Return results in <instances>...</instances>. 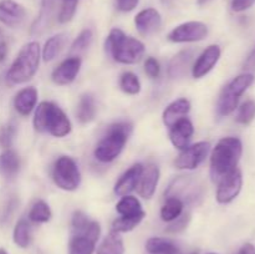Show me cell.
Returning a JSON list of instances; mask_svg holds the SVG:
<instances>
[{"instance_id":"f6af8a7d","label":"cell","mask_w":255,"mask_h":254,"mask_svg":"<svg viewBox=\"0 0 255 254\" xmlns=\"http://www.w3.org/2000/svg\"><path fill=\"white\" fill-rule=\"evenodd\" d=\"M211 0H197V2H198V5H206L207 2H209Z\"/></svg>"},{"instance_id":"9c48e42d","label":"cell","mask_w":255,"mask_h":254,"mask_svg":"<svg viewBox=\"0 0 255 254\" xmlns=\"http://www.w3.org/2000/svg\"><path fill=\"white\" fill-rule=\"evenodd\" d=\"M243 188V173L239 168H236L224 176L218 182L217 201L221 204H228L233 202Z\"/></svg>"},{"instance_id":"d6986e66","label":"cell","mask_w":255,"mask_h":254,"mask_svg":"<svg viewBox=\"0 0 255 254\" xmlns=\"http://www.w3.org/2000/svg\"><path fill=\"white\" fill-rule=\"evenodd\" d=\"M191 111V102L187 99H178L176 101L171 102L168 106L164 109L163 115H162V120H163V124L167 127L171 128L176 122H178L179 120L184 119L187 115Z\"/></svg>"},{"instance_id":"7a4b0ae2","label":"cell","mask_w":255,"mask_h":254,"mask_svg":"<svg viewBox=\"0 0 255 254\" xmlns=\"http://www.w3.org/2000/svg\"><path fill=\"white\" fill-rule=\"evenodd\" d=\"M101 234V227L96 221H90L81 211H76L71 219L70 254H92Z\"/></svg>"},{"instance_id":"9a60e30c","label":"cell","mask_w":255,"mask_h":254,"mask_svg":"<svg viewBox=\"0 0 255 254\" xmlns=\"http://www.w3.org/2000/svg\"><path fill=\"white\" fill-rule=\"evenodd\" d=\"M134 25H136V29L138 30L139 34L148 36V35H152L156 31H158L159 27H161V14L156 9H153V7L142 10L134 17Z\"/></svg>"},{"instance_id":"e575fe53","label":"cell","mask_w":255,"mask_h":254,"mask_svg":"<svg viewBox=\"0 0 255 254\" xmlns=\"http://www.w3.org/2000/svg\"><path fill=\"white\" fill-rule=\"evenodd\" d=\"M92 40H94V32L91 29H84L79 34V36L74 40L71 45V52L72 54H79V52L85 51L89 49L91 45Z\"/></svg>"},{"instance_id":"8992f818","label":"cell","mask_w":255,"mask_h":254,"mask_svg":"<svg viewBox=\"0 0 255 254\" xmlns=\"http://www.w3.org/2000/svg\"><path fill=\"white\" fill-rule=\"evenodd\" d=\"M131 133L132 125L129 122H117L111 125L106 134L97 143L95 148V157L105 163L116 159L124 151Z\"/></svg>"},{"instance_id":"2e32d148","label":"cell","mask_w":255,"mask_h":254,"mask_svg":"<svg viewBox=\"0 0 255 254\" xmlns=\"http://www.w3.org/2000/svg\"><path fill=\"white\" fill-rule=\"evenodd\" d=\"M194 134V126L187 117L179 120L169 129V139L172 144L178 149H184L189 146L192 137Z\"/></svg>"},{"instance_id":"52a82bcc","label":"cell","mask_w":255,"mask_h":254,"mask_svg":"<svg viewBox=\"0 0 255 254\" xmlns=\"http://www.w3.org/2000/svg\"><path fill=\"white\" fill-rule=\"evenodd\" d=\"M254 74L243 72L234 77L221 92L218 102H217V112L221 117L228 116L236 111L239 106L241 97L246 94L247 90L254 84Z\"/></svg>"},{"instance_id":"d4e9b609","label":"cell","mask_w":255,"mask_h":254,"mask_svg":"<svg viewBox=\"0 0 255 254\" xmlns=\"http://www.w3.org/2000/svg\"><path fill=\"white\" fill-rule=\"evenodd\" d=\"M146 251L149 254H179V249L172 241L153 237L146 242Z\"/></svg>"},{"instance_id":"836d02e7","label":"cell","mask_w":255,"mask_h":254,"mask_svg":"<svg viewBox=\"0 0 255 254\" xmlns=\"http://www.w3.org/2000/svg\"><path fill=\"white\" fill-rule=\"evenodd\" d=\"M255 119V101L254 100H247L241 106H238V112H237L236 121L239 125L252 124Z\"/></svg>"},{"instance_id":"4dcf8cb0","label":"cell","mask_w":255,"mask_h":254,"mask_svg":"<svg viewBox=\"0 0 255 254\" xmlns=\"http://www.w3.org/2000/svg\"><path fill=\"white\" fill-rule=\"evenodd\" d=\"M116 211L120 216H136V214L144 212L142 209V204L136 197L133 196H124L121 201L116 204Z\"/></svg>"},{"instance_id":"3957f363","label":"cell","mask_w":255,"mask_h":254,"mask_svg":"<svg viewBox=\"0 0 255 254\" xmlns=\"http://www.w3.org/2000/svg\"><path fill=\"white\" fill-rule=\"evenodd\" d=\"M34 127L36 131L54 137H65L71 132V122L56 104L42 101L37 105L34 114Z\"/></svg>"},{"instance_id":"ffe728a7","label":"cell","mask_w":255,"mask_h":254,"mask_svg":"<svg viewBox=\"0 0 255 254\" xmlns=\"http://www.w3.org/2000/svg\"><path fill=\"white\" fill-rule=\"evenodd\" d=\"M37 90L35 87H25L14 97V107L21 116H29L36 107Z\"/></svg>"},{"instance_id":"cb8c5ba5","label":"cell","mask_w":255,"mask_h":254,"mask_svg":"<svg viewBox=\"0 0 255 254\" xmlns=\"http://www.w3.org/2000/svg\"><path fill=\"white\" fill-rule=\"evenodd\" d=\"M67 42V35L65 32H60V34L54 35L46 40L44 47L41 51V57L45 62H50L52 60L56 59L60 55V52L64 50L65 45Z\"/></svg>"},{"instance_id":"8d00e7d4","label":"cell","mask_w":255,"mask_h":254,"mask_svg":"<svg viewBox=\"0 0 255 254\" xmlns=\"http://www.w3.org/2000/svg\"><path fill=\"white\" fill-rule=\"evenodd\" d=\"M15 133H16V128L14 125L9 124L0 127V147L4 149L10 148L12 141H14Z\"/></svg>"},{"instance_id":"ee69618b","label":"cell","mask_w":255,"mask_h":254,"mask_svg":"<svg viewBox=\"0 0 255 254\" xmlns=\"http://www.w3.org/2000/svg\"><path fill=\"white\" fill-rule=\"evenodd\" d=\"M7 55V44L5 41H0V62L6 59Z\"/></svg>"},{"instance_id":"7402d4cb","label":"cell","mask_w":255,"mask_h":254,"mask_svg":"<svg viewBox=\"0 0 255 254\" xmlns=\"http://www.w3.org/2000/svg\"><path fill=\"white\" fill-rule=\"evenodd\" d=\"M55 12V0H44L42 1L41 10L35 20L34 24L31 25V34L32 35H41L46 31L51 25L52 19H54Z\"/></svg>"},{"instance_id":"bcb514c9","label":"cell","mask_w":255,"mask_h":254,"mask_svg":"<svg viewBox=\"0 0 255 254\" xmlns=\"http://www.w3.org/2000/svg\"><path fill=\"white\" fill-rule=\"evenodd\" d=\"M0 254H7V252H6V251H5V249L0 248Z\"/></svg>"},{"instance_id":"44dd1931","label":"cell","mask_w":255,"mask_h":254,"mask_svg":"<svg viewBox=\"0 0 255 254\" xmlns=\"http://www.w3.org/2000/svg\"><path fill=\"white\" fill-rule=\"evenodd\" d=\"M193 50H182L174 55L168 65V75L172 79H181L186 75L193 59Z\"/></svg>"},{"instance_id":"d6a6232c","label":"cell","mask_w":255,"mask_h":254,"mask_svg":"<svg viewBox=\"0 0 255 254\" xmlns=\"http://www.w3.org/2000/svg\"><path fill=\"white\" fill-rule=\"evenodd\" d=\"M120 87L127 95H137L141 91V82L133 72H124L120 79Z\"/></svg>"},{"instance_id":"30bf717a","label":"cell","mask_w":255,"mask_h":254,"mask_svg":"<svg viewBox=\"0 0 255 254\" xmlns=\"http://www.w3.org/2000/svg\"><path fill=\"white\" fill-rule=\"evenodd\" d=\"M208 35V26L202 21H187L174 27L168 34L172 42H196L206 39Z\"/></svg>"},{"instance_id":"ab89813d","label":"cell","mask_w":255,"mask_h":254,"mask_svg":"<svg viewBox=\"0 0 255 254\" xmlns=\"http://www.w3.org/2000/svg\"><path fill=\"white\" fill-rule=\"evenodd\" d=\"M255 4V0H232L231 7L234 12H242L251 9Z\"/></svg>"},{"instance_id":"ba28073f","label":"cell","mask_w":255,"mask_h":254,"mask_svg":"<svg viewBox=\"0 0 255 254\" xmlns=\"http://www.w3.org/2000/svg\"><path fill=\"white\" fill-rule=\"evenodd\" d=\"M52 181L64 191H75L81 183V173L75 159L69 156H61L52 167Z\"/></svg>"},{"instance_id":"4fadbf2b","label":"cell","mask_w":255,"mask_h":254,"mask_svg":"<svg viewBox=\"0 0 255 254\" xmlns=\"http://www.w3.org/2000/svg\"><path fill=\"white\" fill-rule=\"evenodd\" d=\"M222 55V50L218 45H211L207 47L203 52L198 56L192 67V75L194 79H202L213 70L217 62L219 61Z\"/></svg>"},{"instance_id":"74e56055","label":"cell","mask_w":255,"mask_h":254,"mask_svg":"<svg viewBox=\"0 0 255 254\" xmlns=\"http://www.w3.org/2000/svg\"><path fill=\"white\" fill-rule=\"evenodd\" d=\"M189 221H191V213H182L177 219H174L173 223L167 228V232L169 233H179V232L184 231L188 226Z\"/></svg>"},{"instance_id":"d590c367","label":"cell","mask_w":255,"mask_h":254,"mask_svg":"<svg viewBox=\"0 0 255 254\" xmlns=\"http://www.w3.org/2000/svg\"><path fill=\"white\" fill-rule=\"evenodd\" d=\"M61 1L62 4L60 7L59 15H57V20L61 24H66V22L71 21L72 17L75 16L79 0H61Z\"/></svg>"},{"instance_id":"7c38bea8","label":"cell","mask_w":255,"mask_h":254,"mask_svg":"<svg viewBox=\"0 0 255 254\" xmlns=\"http://www.w3.org/2000/svg\"><path fill=\"white\" fill-rule=\"evenodd\" d=\"M81 59L79 56H71L64 60L56 69L52 71L51 80L55 85L59 86H66L72 84L79 75L81 69Z\"/></svg>"},{"instance_id":"60d3db41","label":"cell","mask_w":255,"mask_h":254,"mask_svg":"<svg viewBox=\"0 0 255 254\" xmlns=\"http://www.w3.org/2000/svg\"><path fill=\"white\" fill-rule=\"evenodd\" d=\"M139 0H117V7L120 11L128 12L132 11L138 5Z\"/></svg>"},{"instance_id":"f1b7e54d","label":"cell","mask_w":255,"mask_h":254,"mask_svg":"<svg viewBox=\"0 0 255 254\" xmlns=\"http://www.w3.org/2000/svg\"><path fill=\"white\" fill-rule=\"evenodd\" d=\"M12 239H14V243L20 248H27L31 244L32 232L27 221L20 219L17 222L14 228V233H12Z\"/></svg>"},{"instance_id":"1f68e13d","label":"cell","mask_w":255,"mask_h":254,"mask_svg":"<svg viewBox=\"0 0 255 254\" xmlns=\"http://www.w3.org/2000/svg\"><path fill=\"white\" fill-rule=\"evenodd\" d=\"M52 213L49 204L44 201H37L32 204L31 209L29 212V219L35 223H46L51 219Z\"/></svg>"},{"instance_id":"83f0119b","label":"cell","mask_w":255,"mask_h":254,"mask_svg":"<svg viewBox=\"0 0 255 254\" xmlns=\"http://www.w3.org/2000/svg\"><path fill=\"white\" fill-rule=\"evenodd\" d=\"M125 247L120 233L112 231L100 246L96 254H124Z\"/></svg>"},{"instance_id":"8fae6325","label":"cell","mask_w":255,"mask_h":254,"mask_svg":"<svg viewBox=\"0 0 255 254\" xmlns=\"http://www.w3.org/2000/svg\"><path fill=\"white\" fill-rule=\"evenodd\" d=\"M209 149H211V144L204 141L186 147L177 157L174 164L179 169H196L207 158Z\"/></svg>"},{"instance_id":"6da1fadb","label":"cell","mask_w":255,"mask_h":254,"mask_svg":"<svg viewBox=\"0 0 255 254\" xmlns=\"http://www.w3.org/2000/svg\"><path fill=\"white\" fill-rule=\"evenodd\" d=\"M243 154V143L238 137H224L212 151L211 177L214 182H219L224 176L238 168V163Z\"/></svg>"},{"instance_id":"f35d334b","label":"cell","mask_w":255,"mask_h":254,"mask_svg":"<svg viewBox=\"0 0 255 254\" xmlns=\"http://www.w3.org/2000/svg\"><path fill=\"white\" fill-rule=\"evenodd\" d=\"M144 71L151 79H156L161 72V65L154 57H147V60L144 61Z\"/></svg>"},{"instance_id":"c3c4849f","label":"cell","mask_w":255,"mask_h":254,"mask_svg":"<svg viewBox=\"0 0 255 254\" xmlns=\"http://www.w3.org/2000/svg\"><path fill=\"white\" fill-rule=\"evenodd\" d=\"M191 254H198V252H193V253H191Z\"/></svg>"},{"instance_id":"603a6c76","label":"cell","mask_w":255,"mask_h":254,"mask_svg":"<svg viewBox=\"0 0 255 254\" xmlns=\"http://www.w3.org/2000/svg\"><path fill=\"white\" fill-rule=\"evenodd\" d=\"M20 158L16 152L11 148H6L0 154V174L5 178L11 179L19 173Z\"/></svg>"},{"instance_id":"484cf974","label":"cell","mask_w":255,"mask_h":254,"mask_svg":"<svg viewBox=\"0 0 255 254\" xmlns=\"http://www.w3.org/2000/svg\"><path fill=\"white\" fill-rule=\"evenodd\" d=\"M77 119L81 124H89L96 116V104L91 95H82L77 106Z\"/></svg>"},{"instance_id":"681fc988","label":"cell","mask_w":255,"mask_h":254,"mask_svg":"<svg viewBox=\"0 0 255 254\" xmlns=\"http://www.w3.org/2000/svg\"><path fill=\"white\" fill-rule=\"evenodd\" d=\"M208 254H217V253H208Z\"/></svg>"},{"instance_id":"e0dca14e","label":"cell","mask_w":255,"mask_h":254,"mask_svg":"<svg viewBox=\"0 0 255 254\" xmlns=\"http://www.w3.org/2000/svg\"><path fill=\"white\" fill-rule=\"evenodd\" d=\"M142 172H143V166L141 163H136L129 167L115 184V193L120 197L128 196L137 188Z\"/></svg>"},{"instance_id":"4316f807","label":"cell","mask_w":255,"mask_h":254,"mask_svg":"<svg viewBox=\"0 0 255 254\" xmlns=\"http://www.w3.org/2000/svg\"><path fill=\"white\" fill-rule=\"evenodd\" d=\"M184 203L177 197H168L161 208V218L164 222H173L183 213Z\"/></svg>"},{"instance_id":"f546056e","label":"cell","mask_w":255,"mask_h":254,"mask_svg":"<svg viewBox=\"0 0 255 254\" xmlns=\"http://www.w3.org/2000/svg\"><path fill=\"white\" fill-rule=\"evenodd\" d=\"M144 216H146L144 212L136 214V216H121L120 218L114 221V223H112V231L116 232V233H126V232L133 231L143 221Z\"/></svg>"},{"instance_id":"5b68a950","label":"cell","mask_w":255,"mask_h":254,"mask_svg":"<svg viewBox=\"0 0 255 254\" xmlns=\"http://www.w3.org/2000/svg\"><path fill=\"white\" fill-rule=\"evenodd\" d=\"M41 49L39 42L30 41L25 44L6 72V81L10 85H20L31 80L39 69Z\"/></svg>"},{"instance_id":"5bb4252c","label":"cell","mask_w":255,"mask_h":254,"mask_svg":"<svg viewBox=\"0 0 255 254\" xmlns=\"http://www.w3.org/2000/svg\"><path fill=\"white\" fill-rule=\"evenodd\" d=\"M26 19V10L14 0H0V22L9 27H17Z\"/></svg>"},{"instance_id":"7bdbcfd3","label":"cell","mask_w":255,"mask_h":254,"mask_svg":"<svg viewBox=\"0 0 255 254\" xmlns=\"http://www.w3.org/2000/svg\"><path fill=\"white\" fill-rule=\"evenodd\" d=\"M237 254H255V246L252 243H246L239 248Z\"/></svg>"},{"instance_id":"277c9868","label":"cell","mask_w":255,"mask_h":254,"mask_svg":"<svg viewBox=\"0 0 255 254\" xmlns=\"http://www.w3.org/2000/svg\"><path fill=\"white\" fill-rule=\"evenodd\" d=\"M106 50L115 61L125 65L138 62L144 55V45L139 40L128 36L121 29H112L106 40Z\"/></svg>"},{"instance_id":"ac0fdd59","label":"cell","mask_w":255,"mask_h":254,"mask_svg":"<svg viewBox=\"0 0 255 254\" xmlns=\"http://www.w3.org/2000/svg\"><path fill=\"white\" fill-rule=\"evenodd\" d=\"M159 182V168L156 164L151 163L147 167H143V172L141 174L138 184H137V189H138V194L142 198L149 199L153 197L154 192H156L157 186Z\"/></svg>"},{"instance_id":"7dc6e473","label":"cell","mask_w":255,"mask_h":254,"mask_svg":"<svg viewBox=\"0 0 255 254\" xmlns=\"http://www.w3.org/2000/svg\"><path fill=\"white\" fill-rule=\"evenodd\" d=\"M162 2L163 4H168V2H171V0H162Z\"/></svg>"},{"instance_id":"b9f144b4","label":"cell","mask_w":255,"mask_h":254,"mask_svg":"<svg viewBox=\"0 0 255 254\" xmlns=\"http://www.w3.org/2000/svg\"><path fill=\"white\" fill-rule=\"evenodd\" d=\"M243 70L246 72H252V74L255 71V46L251 50L246 61L243 62Z\"/></svg>"}]
</instances>
